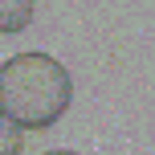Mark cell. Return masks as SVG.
<instances>
[{
  "label": "cell",
  "instance_id": "1",
  "mask_svg": "<svg viewBox=\"0 0 155 155\" xmlns=\"http://www.w3.org/2000/svg\"><path fill=\"white\" fill-rule=\"evenodd\" d=\"M74 82L57 57L16 53L0 65V114L21 123L25 131H45L70 110Z\"/></svg>",
  "mask_w": 155,
  "mask_h": 155
},
{
  "label": "cell",
  "instance_id": "2",
  "mask_svg": "<svg viewBox=\"0 0 155 155\" xmlns=\"http://www.w3.org/2000/svg\"><path fill=\"white\" fill-rule=\"evenodd\" d=\"M33 0H0V33L12 37V33H25L33 25Z\"/></svg>",
  "mask_w": 155,
  "mask_h": 155
},
{
  "label": "cell",
  "instance_id": "3",
  "mask_svg": "<svg viewBox=\"0 0 155 155\" xmlns=\"http://www.w3.org/2000/svg\"><path fill=\"white\" fill-rule=\"evenodd\" d=\"M21 147H25V127L0 114V155H21Z\"/></svg>",
  "mask_w": 155,
  "mask_h": 155
},
{
  "label": "cell",
  "instance_id": "4",
  "mask_svg": "<svg viewBox=\"0 0 155 155\" xmlns=\"http://www.w3.org/2000/svg\"><path fill=\"white\" fill-rule=\"evenodd\" d=\"M45 155H78V151H45Z\"/></svg>",
  "mask_w": 155,
  "mask_h": 155
}]
</instances>
